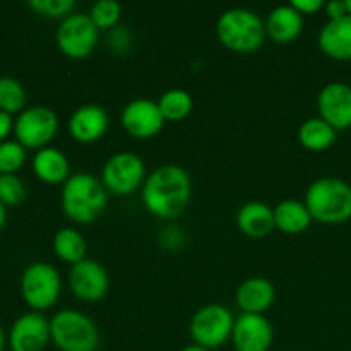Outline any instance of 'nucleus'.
Segmentation results:
<instances>
[{"label":"nucleus","mask_w":351,"mask_h":351,"mask_svg":"<svg viewBox=\"0 0 351 351\" xmlns=\"http://www.w3.org/2000/svg\"><path fill=\"white\" fill-rule=\"evenodd\" d=\"M141 197L146 211L156 218H178L192 199L191 175L178 165H161L147 175Z\"/></svg>","instance_id":"obj_1"},{"label":"nucleus","mask_w":351,"mask_h":351,"mask_svg":"<svg viewBox=\"0 0 351 351\" xmlns=\"http://www.w3.org/2000/svg\"><path fill=\"white\" fill-rule=\"evenodd\" d=\"M58 132V117L48 106H29L14 122L17 143L26 149H43Z\"/></svg>","instance_id":"obj_10"},{"label":"nucleus","mask_w":351,"mask_h":351,"mask_svg":"<svg viewBox=\"0 0 351 351\" xmlns=\"http://www.w3.org/2000/svg\"><path fill=\"white\" fill-rule=\"evenodd\" d=\"M182 351H209V350H206V348H202V346H199V345H189V346H185L184 350Z\"/></svg>","instance_id":"obj_36"},{"label":"nucleus","mask_w":351,"mask_h":351,"mask_svg":"<svg viewBox=\"0 0 351 351\" xmlns=\"http://www.w3.org/2000/svg\"><path fill=\"white\" fill-rule=\"evenodd\" d=\"M50 341V321L41 312L23 314L9 331V346L12 351H43Z\"/></svg>","instance_id":"obj_15"},{"label":"nucleus","mask_w":351,"mask_h":351,"mask_svg":"<svg viewBox=\"0 0 351 351\" xmlns=\"http://www.w3.org/2000/svg\"><path fill=\"white\" fill-rule=\"evenodd\" d=\"M158 106L167 122H180L187 119L194 110V99L192 95L185 89L173 88L165 91L158 99Z\"/></svg>","instance_id":"obj_25"},{"label":"nucleus","mask_w":351,"mask_h":351,"mask_svg":"<svg viewBox=\"0 0 351 351\" xmlns=\"http://www.w3.org/2000/svg\"><path fill=\"white\" fill-rule=\"evenodd\" d=\"M33 171L43 184L64 185L71 177V163L60 149L47 146L34 154Z\"/></svg>","instance_id":"obj_21"},{"label":"nucleus","mask_w":351,"mask_h":351,"mask_svg":"<svg viewBox=\"0 0 351 351\" xmlns=\"http://www.w3.org/2000/svg\"><path fill=\"white\" fill-rule=\"evenodd\" d=\"M99 178L112 194L132 195L146 182V165L137 154L120 151L105 161Z\"/></svg>","instance_id":"obj_9"},{"label":"nucleus","mask_w":351,"mask_h":351,"mask_svg":"<svg viewBox=\"0 0 351 351\" xmlns=\"http://www.w3.org/2000/svg\"><path fill=\"white\" fill-rule=\"evenodd\" d=\"M14 122L16 120L12 119V115L5 112H0V143L7 141L9 134L14 130Z\"/></svg>","instance_id":"obj_34"},{"label":"nucleus","mask_w":351,"mask_h":351,"mask_svg":"<svg viewBox=\"0 0 351 351\" xmlns=\"http://www.w3.org/2000/svg\"><path fill=\"white\" fill-rule=\"evenodd\" d=\"M69 287L72 293L86 304L101 302L110 290L108 271L98 261L84 259L71 266Z\"/></svg>","instance_id":"obj_11"},{"label":"nucleus","mask_w":351,"mask_h":351,"mask_svg":"<svg viewBox=\"0 0 351 351\" xmlns=\"http://www.w3.org/2000/svg\"><path fill=\"white\" fill-rule=\"evenodd\" d=\"M26 199V185L17 175H0V202L5 208L21 206Z\"/></svg>","instance_id":"obj_29"},{"label":"nucleus","mask_w":351,"mask_h":351,"mask_svg":"<svg viewBox=\"0 0 351 351\" xmlns=\"http://www.w3.org/2000/svg\"><path fill=\"white\" fill-rule=\"evenodd\" d=\"M106 47H108L115 55H127L134 47L132 31L127 26H120L119 24V26L108 31Z\"/></svg>","instance_id":"obj_31"},{"label":"nucleus","mask_w":351,"mask_h":351,"mask_svg":"<svg viewBox=\"0 0 351 351\" xmlns=\"http://www.w3.org/2000/svg\"><path fill=\"white\" fill-rule=\"evenodd\" d=\"M319 117L336 130L351 127V86L341 81L328 82L317 96Z\"/></svg>","instance_id":"obj_14"},{"label":"nucleus","mask_w":351,"mask_h":351,"mask_svg":"<svg viewBox=\"0 0 351 351\" xmlns=\"http://www.w3.org/2000/svg\"><path fill=\"white\" fill-rule=\"evenodd\" d=\"M216 36L228 50L252 53L266 41V24L254 10L233 7L216 21Z\"/></svg>","instance_id":"obj_4"},{"label":"nucleus","mask_w":351,"mask_h":351,"mask_svg":"<svg viewBox=\"0 0 351 351\" xmlns=\"http://www.w3.org/2000/svg\"><path fill=\"white\" fill-rule=\"evenodd\" d=\"M273 211L276 230L287 235H300L305 230H308V226L314 221L305 202L297 201V199L281 201Z\"/></svg>","instance_id":"obj_22"},{"label":"nucleus","mask_w":351,"mask_h":351,"mask_svg":"<svg viewBox=\"0 0 351 351\" xmlns=\"http://www.w3.org/2000/svg\"><path fill=\"white\" fill-rule=\"evenodd\" d=\"M5 221H7V209H5V206H3L2 202H0V230L3 228Z\"/></svg>","instance_id":"obj_35"},{"label":"nucleus","mask_w":351,"mask_h":351,"mask_svg":"<svg viewBox=\"0 0 351 351\" xmlns=\"http://www.w3.org/2000/svg\"><path fill=\"white\" fill-rule=\"evenodd\" d=\"M274 341V329L263 314H240L232 332L237 351H269Z\"/></svg>","instance_id":"obj_13"},{"label":"nucleus","mask_w":351,"mask_h":351,"mask_svg":"<svg viewBox=\"0 0 351 351\" xmlns=\"http://www.w3.org/2000/svg\"><path fill=\"white\" fill-rule=\"evenodd\" d=\"M235 298L242 314H264L274 305L276 288L266 278L252 276L237 288Z\"/></svg>","instance_id":"obj_17"},{"label":"nucleus","mask_w":351,"mask_h":351,"mask_svg":"<svg viewBox=\"0 0 351 351\" xmlns=\"http://www.w3.org/2000/svg\"><path fill=\"white\" fill-rule=\"evenodd\" d=\"M305 206L322 225H341L351 219V185L338 177H321L308 185Z\"/></svg>","instance_id":"obj_3"},{"label":"nucleus","mask_w":351,"mask_h":351,"mask_svg":"<svg viewBox=\"0 0 351 351\" xmlns=\"http://www.w3.org/2000/svg\"><path fill=\"white\" fill-rule=\"evenodd\" d=\"M26 147L17 141L0 143V175H16L26 163Z\"/></svg>","instance_id":"obj_28"},{"label":"nucleus","mask_w":351,"mask_h":351,"mask_svg":"<svg viewBox=\"0 0 351 351\" xmlns=\"http://www.w3.org/2000/svg\"><path fill=\"white\" fill-rule=\"evenodd\" d=\"M29 7L36 14L50 19H65L75 9L74 0H31Z\"/></svg>","instance_id":"obj_30"},{"label":"nucleus","mask_w":351,"mask_h":351,"mask_svg":"<svg viewBox=\"0 0 351 351\" xmlns=\"http://www.w3.org/2000/svg\"><path fill=\"white\" fill-rule=\"evenodd\" d=\"M266 34L278 45H287L297 40L304 31V16L291 3L278 5L267 14Z\"/></svg>","instance_id":"obj_19"},{"label":"nucleus","mask_w":351,"mask_h":351,"mask_svg":"<svg viewBox=\"0 0 351 351\" xmlns=\"http://www.w3.org/2000/svg\"><path fill=\"white\" fill-rule=\"evenodd\" d=\"M120 122L125 132L134 139H151L163 130L165 122L156 101L137 98L127 103L120 113Z\"/></svg>","instance_id":"obj_12"},{"label":"nucleus","mask_w":351,"mask_h":351,"mask_svg":"<svg viewBox=\"0 0 351 351\" xmlns=\"http://www.w3.org/2000/svg\"><path fill=\"white\" fill-rule=\"evenodd\" d=\"M3 346H5V335H3V329L0 328V351H3Z\"/></svg>","instance_id":"obj_37"},{"label":"nucleus","mask_w":351,"mask_h":351,"mask_svg":"<svg viewBox=\"0 0 351 351\" xmlns=\"http://www.w3.org/2000/svg\"><path fill=\"white\" fill-rule=\"evenodd\" d=\"M86 240L75 228H60L53 237V252L64 263L74 264L86 259Z\"/></svg>","instance_id":"obj_24"},{"label":"nucleus","mask_w":351,"mask_h":351,"mask_svg":"<svg viewBox=\"0 0 351 351\" xmlns=\"http://www.w3.org/2000/svg\"><path fill=\"white\" fill-rule=\"evenodd\" d=\"M346 10H348V16H351V0H345Z\"/></svg>","instance_id":"obj_38"},{"label":"nucleus","mask_w":351,"mask_h":351,"mask_svg":"<svg viewBox=\"0 0 351 351\" xmlns=\"http://www.w3.org/2000/svg\"><path fill=\"white\" fill-rule=\"evenodd\" d=\"M99 29L88 14L72 12L60 21L55 33V41L62 53L72 60L88 58L98 47Z\"/></svg>","instance_id":"obj_8"},{"label":"nucleus","mask_w":351,"mask_h":351,"mask_svg":"<svg viewBox=\"0 0 351 351\" xmlns=\"http://www.w3.org/2000/svg\"><path fill=\"white\" fill-rule=\"evenodd\" d=\"M108 204V191L93 173H74L62 185L60 206L64 215L77 225L95 223Z\"/></svg>","instance_id":"obj_2"},{"label":"nucleus","mask_w":351,"mask_h":351,"mask_svg":"<svg viewBox=\"0 0 351 351\" xmlns=\"http://www.w3.org/2000/svg\"><path fill=\"white\" fill-rule=\"evenodd\" d=\"M88 16L99 31H110L119 26L122 17V5L115 0H98L91 5Z\"/></svg>","instance_id":"obj_27"},{"label":"nucleus","mask_w":351,"mask_h":351,"mask_svg":"<svg viewBox=\"0 0 351 351\" xmlns=\"http://www.w3.org/2000/svg\"><path fill=\"white\" fill-rule=\"evenodd\" d=\"M291 5H293L302 16H312V14H317L319 10H324L326 2H322V0H293Z\"/></svg>","instance_id":"obj_32"},{"label":"nucleus","mask_w":351,"mask_h":351,"mask_svg":"<svg viewBox=\"0 0 351 351\" xmlns=\"http://www.w3.org/2000/svg\"><path fill=\"white\" fill-rule=\"evenodd\" d=\"M110 127L108 113L103 106L89 103L74 110L69 119V134L81 144H93L101 139Z\"/></svg>","instance_id":"obj_16"},{"label":"nucleus","mask_w":351,"mask_h":351,"mask_svg":"<svg viewBox=\"0 0 351 351\" xmlns=\"http://www.w3.org/2000/svg\"><path fill=\"white\" fill-rule=\"evenodd\" d=\"M26 89L17 79L3 75L0 77V112L9 115L24 112L26 106Z\"/></svg>","instance_id":"obj_26"},{"label":"nucleus","mask_w":351,"mask_h":351,"mask_svg":"<svg viewBox=\"0 0 351 351\" xmlns=\"http://www.w3.org/2000/svg\"><path fill=\"white\" fill-rule=\"evenodd\" d=\"M50 335L60 351H96L99 346L98 326L75 308H64L51 317Z\"/></svg>","instance_id":"obj_5"},{"label":"nucleus","mask_w":351,"mask_h":351,"mask_svg":"<svg viewBox=\"0 0 351 351\" xmlns=\"http://www.w3.org/2000/svg\"><path fill=\"white\" fill-rule=\"evenodd\" d=\"M62 293V278L55 266L48 263H33L21 276V295L33 312L53 307Z\"/></svg>","instance_id":"obj_6"},{"label":"nucleus","mask_w":351,"mask_h":351,"mask_svg":"<svg viewBox=\"0 0 351 351\" xmlns=\"http://www.w3.org/2000/svg\"><path fill=\"white\" fill-rule=\"evenodd\" d=\"M237 226L249 239H266L276 230L273 208L261 201L245 202L237 213Z\"/></svg>","instance_id":"obj_20"},{"label":"nucleus","mask_w":351,"mask_h":351,"mask_svg":"<svg viewBox=\"0 0 351 351\" xmlns=\"http://www.w3.org/2000/svg\"><path fill=\"white\" fill-rule=\"evenodd\" d=\"M338 130L321 117L307 119L298 129V143L308 151H326L335 144Z\"/></svg>","instance_id":"obj_23"},{"label":"nucleus","mask_w":351,"mask_h":351,"mask_svg":"<svg viewBox=\"0 0 351 351\" xmlns=\"http://www.w3.org/2000/svg\"><path fill=\"white\" fill-rule=\"evenodd\" d=\"M317 41L326 57L338 62L351 60V16L328 21L322 26Z\"/></svg>","instance_id":"obj_18"},{"label":"nucleus","mask_w":351,"mask_h":351,"mask_svg":"<svg viewBox=\"0 0 351 351\" xmlns=\"http://www.w3.org/2000/svg\"><path fill=\"white\" fill-rule=\"evenodd\" d=\"M235 317L219 304H208L199 308L191 319L189 332L195 345L206 350H215L232 339Z\"/></svg>","instance_id":"obj_7"},{"label":"nucleus","mask_w":351,"mask_h":351,"mask_svg":"<svg viewBox=\"0 0 351 351\" xmlns=\"http://www.w3.org/2000/svg\"><path fill=\"white\" fill-rule=\"evenodd\" d=\"M326 16L329 17V21L341 19V17L348 16V10H346L345 0H331L324 5Z\"/></svg>","instance_id":"obj_33"}]
</instances>
